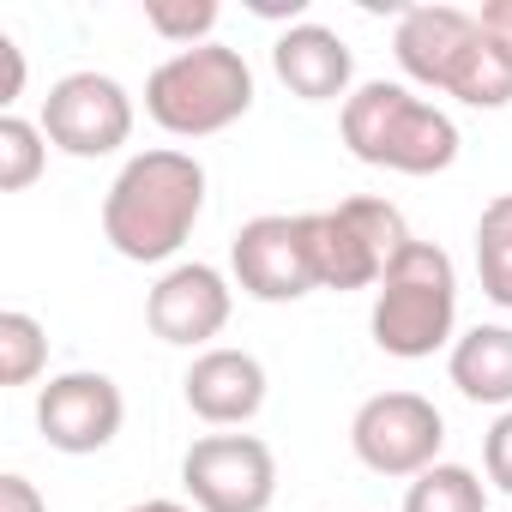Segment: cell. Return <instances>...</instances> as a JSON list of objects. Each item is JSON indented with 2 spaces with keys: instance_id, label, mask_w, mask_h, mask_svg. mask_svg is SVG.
<instances>
[{
  "instance_id": "obj_4",
  "label": "cell",
  "mask_w": 512,
  "mask_h": 512,
  "mask_svg": "<svg viewBox=\"0 0 512 512\" xmlns=\"http://www.w3.org/2000/svg\"><path fill=\"white\" fill-rule=\"evenodd\" d=\"M458 326V272H452V253L434 241H404L398 260L386 266L380 290H374V314L368 332L386 356L398 362H422L434 350L452 344Z\"/></svg>"
},
{
  "instance_id": "obj_13",
  "label": "cell",
  "mask_w": 512,
  "mask_h": 512,
  "mask_svg": "<svg viewBox=\"0 0 512 512\" xmlns=\"http://www.w3.org/2000/svg\"><path fill=\"white\" fill-rule=\"evenodd\" d=\"M181 398L199 422L211 428H241L260 416L266 404V362L253 350H229V344H211L193 356L187 380H181Z\"/></svg>"
},
{
  "instance_id": "obj_17",
  "label": "cell",
  "mask_w": 512,
  "mask_h": 512,
  "mask_svg": "<svg viewBox=\"0 0 512 512\" xmlns=\"http://www.w3.org/2000/svg\"><path fill=\"white\" fill-rule=\"evenodd\" d=\"M404 512H488V482L470 464H434L404 488Z\"/></svg>"
},
{
  "instance_id": "obj_20",
  "label": "cell",
  "mask_w": 512,
  "mask_h": 512,
  "mask_svg": "<svg viewBox=\"0 0 512 512\" xmlns=\"http://www.w3.org/2000/svg\"><path fill=\"white\" fill-rule=\"evenodd\" d=\"M217 19H223V13L211 7V0H145V25H151L163 43H175V49L211 43Z\"/></svg>"
},
{
  "instance_id": "obj_14",
  "label": "cell",
  "mask_w": 512,
  "mask_h": 512,
  "mask_svg": "<svg viewBox=\"0 0 512 512\" xmlns=\"http://www.w3.org/2000/svg\"><path fill=\"white\" fill-rule=\"evenodd\" d=\"M272 73L290 85V97L302 103H338L350 97V79H356V55L338 31L326 25H290L278 43H272Z\"/></svg>"
},
{
  "instance_id": "obj_7",
  "label": "cell",
  "mask_w": 512,
  "mask_h": 512,
  "mask_svg": "<svg viewBox=\"0 0 512 512\" xmlns=\"http://www.w3.org/2000/svg\"><path fill=\"white\" fill-rule=\"evenodd\" d=\"M350 446L374 476L392 482H416L422 470L440 464L446 446V416L422 398V392H374L356 416H350Z\"/></svg>"
},
{
  "instance_id": "obj_22",
  "label": "cell",
  "mask_w": 512,
  "mask_h": 512,
  "mask_svg": "<svg viewBox=\"0 0 512 512\" xmlns=\"http://www.w3.org/2000/svg\"><path fill=\"white\" fill-rule=\"evenodd\" d=\"M0 512H49V500L37 494V482L31 476H0Z\"/></svg>"
},
{
  "instance_id": "obj_21",
  "label": "cell",
  "mask_w": 512,
  "mask_h": 512,
  "mask_svg": "<svg viewBox=\"0 0 512 512\" xmlns=\"http://www.w3.org/2000/svg\"><path fill=\"white\" fill-rule=\"evenodd\" d=\"M482 470L500 494H512V410H500L494 428L482 434Z\"/></svg>"
},
{
  "instance_id": "obj_3",
  "label": "cell",
  "mask_w": 512,
  "mask_h": 512,
  "mask_svg": "<svg viewBox=\"0 0 512 512\" xmlns=\"http://www.w3.org/2000/svg\"><path fill=\"white\" fill-rule=\"evenodd\" d=\"M344 145L356 163L368 169H392V175H440L458 163V127L446 109H434L428 97H416L410 85L392 79H368L344 97Z\"/></svg>"
},
{
  "instance_id": "obj_9",
  "label": "cell",
  "mask_w": 512,
  "mask_h": 512,
  "mask_svg": "<svg viewBox=\"0 0 512 512\" xmlns=\"http://www.w3.org/2000/svg\"><path fill=\"white\" fill-rule=\"evenodd\" d=\"M229 272H235V290L253 302H302L308 290H320L308 211L296 217L266 211V217L241 223V235L229 241Z\"/></svg>"
},
{
  "instance_id": "obj_6",
  "label": "cell",
  "mask_w": 512,
  "mask_h": 512,
  "mask_svg": "<svg viewBox=\"0 0 512 512\" xmlns=\"http://www.w3.org/2000/svg\"><path fill=\"white\" fill-rule=\"evenodd\" d=\"M308 241H314V272L320 290H380L386 266L410 241L404 211L386 199H344L332 211H308Z\"/></svg>"
},
{
  "instance_id": "obj_5",
  "label": "cell",
  "mask_w": 512,
  "mask_h": 512,
  "mask_svg": "<svg viewBox=\"0 0 512 512\" xmlns=\"http://www.w3.org/2000/svg\"><path fill=\"white\" fill-rule=\"evenodd\" d=\"M253 109V67L229 43L175 49L145 79V115L175 139H211Z\"/></svg>"
},
{
  "instance_id": "obj_11",
  "label": "cell",
  "mask_w": 512,
  "mask_h": 512,
  "mask_svg": "<svg viewBox=\"0 0 512 512\" xmlns=\"http://www.w3.org/2000/svg\"><path fill=\"white\" fill-rule=\"evenodd\" d=\"M229 308H235L229 278L205 260H181L151 284L145 326H151V338H163L175 350H211V338L229 326Z\"/></svg>"
},
{
  "instance_id": "obj_24",
  "label": "cell",
  "mask_w": 512,
  "mask_h": 512,
  "mask_svg": "<svg viewBox=\"0 0 512 512\" xmlns=\"http://www.w3.org/2000/svg\"><path fill=\"white\" fill-rule=\"evenodd\" d=\"M476 19H482L494 37H506V43H512V0H488V7H482Z\"/></svg>"
},
{
  "instance_id": "obj_15",
  "label": "cell",
  "mask_w": 512,
  "mask_h": 512,
  "mask_svg": "<svg viewBox=\"0 0 512 512\" xmlns=\"http://www.w3.org/2000/svg\"><path fill=\"white\" fill-rule=\"evenodd\" d=\"M446 374L458 398L512 410V326H470L464 338H452Z\"/></svg>"
},
{
  "instance_id": "obj_16",
  "label": "cell",
  "mask_w": 512,
  "mask_h": 512,
  "mask_svg": "<svg viewBox=\"0 0 512 512\" xmlns=\"http://www.w3.org/2000/svg\"><path fill=\"white\" fill-rule=\"evenodd\" d=\"M476 278L494 308H512V193H494L476 217Z\"/></svg>"
},
{
  "instance_id": "obj_10",
  "label": "cell",
  "mask_w": 512,
  "mask_h": 512,
  "mask_svg": "<svg viewBox=\"0 0 512 512\" xmlns=\"http://www.w3.org/2000/svg\"><path fill=\"white\" fill-rule=\"evenodd\" d=\"M43 139L79 163L115 157L133 139V97L109 73H67L43 97Z\"/></svg>"
},
{
  "instance_id": "obj_25",
  "label": "cell",
  "mask_w": 512,
  "mask_h": 512,
  "mask_svg": "<svg viewBox=\"0 0 512 512\" xmlns=\"http://www.w3.org/2000/svg\"><path fill=\"white\" fill-rule=\"evenodd\" d=\"M127 512H193L187 500H139V506H127Z\"/></svg>"
},
{
  "instance_id": "obj_1",
  "label": "cell",
  "mask_w": 512,
  "mask_h": 512,
  "mask_svg": "<svg viewBox=\"0 0 512 512\" xmlns=\"http://www.w3.org/2000/svg\"><path fill=\"white\" fill-rule=\"evenodd\" d=\"M205 211V163L193 151L157 145L121 163L103 193V241L133 266H163L187 247Z\"/></svg>"
},
{
  "instance_id": "obj_19",
  "label": "cell",
  "mask_w": 512,
  "mask_h": 512,
  "mask_svg": "<svg viewBox=\"0 0 512 512\" xmlns=\"http://www.w3.org/2000/svg\"><path fill=\"white\" fill-rule=\"evenodd\" d=\"M49 163V139L43 121L25 115H0V193H25Z\"/></svg>"
},
{
  "instance_id": "obj_18",
  "label": "cell",
  "mask_w": 512,
  "mask_h": 512,
  "mask_svg": "<svg viewBox=\"0 0 512 512\" xmlns=\"http://www.w3.org/2000/svg\"><path fill=\"white\" fill-rule=\"evenodd\" d=\"M49 368V332L37 314L7 308L0 314V386H31Z\"/></svg>"
},
{
  "instance_id": "obj_2",
  "label": "cell",
  "mask_w": 512,
  "mask_h": 512,
  "mask_svg": "<svg viewBox=\"0 0 512 512\" xmlns=\"http://www.w3.org/2000/svg\"><path fill=\"white\" fill-rule=\"evenodd\" d=\"M392 55L404 79L446 91L470 109H506L512 103V43L494 37L464 7H404L392 31Z\"/></svg>"
},
{
  "instance_id": "obj_8",
  "label": "cell",
  "mask_w": 512,
  "mask_h": 512,
  "mask_svg": "<svg viewBox=\"0 0 512 512\" xmlns=\"http://www.w3.org/2000/svg\"><path fill=\"white\" fill-rule=\"evenodd\" d=\"M181 488L199 512H266L278 500V458L260 434H205L181 458Z\"/></svg>"
},
{
  "instance_id": "obj_12",
  "label": "cell",
  "mask_w": 512,
  "mask_h": 512,
  "mask_svg": "<svg viewBox=\"0 0 512 512\" xmlns=\"http://www.w3.org/2000/svg\"><path fill=\"white\" fill-rule=\"evenodd\" d=\"M121 386L109 374H91V368H73V374H55L43 392H37V428L55 452L67 458H91L103 452L115 434H121Z\"/></svg>"
},
{
  "instance_id": "obj_23",
  "label": "cell",
  "mask_w": 512,
  "mask_h": 512,
  "mask_svg": "<svg viewBox=\"0 0 512 512\" xmlns=\"http://www.w3.org/2000/svg\"><path fill=\"white\" fill-rule=\"evenodd\" d=\"M0 55H7V115H13V103H19V91H25V55H19V43L13 37H0Z\"/></svg>"
}]
</instances>
